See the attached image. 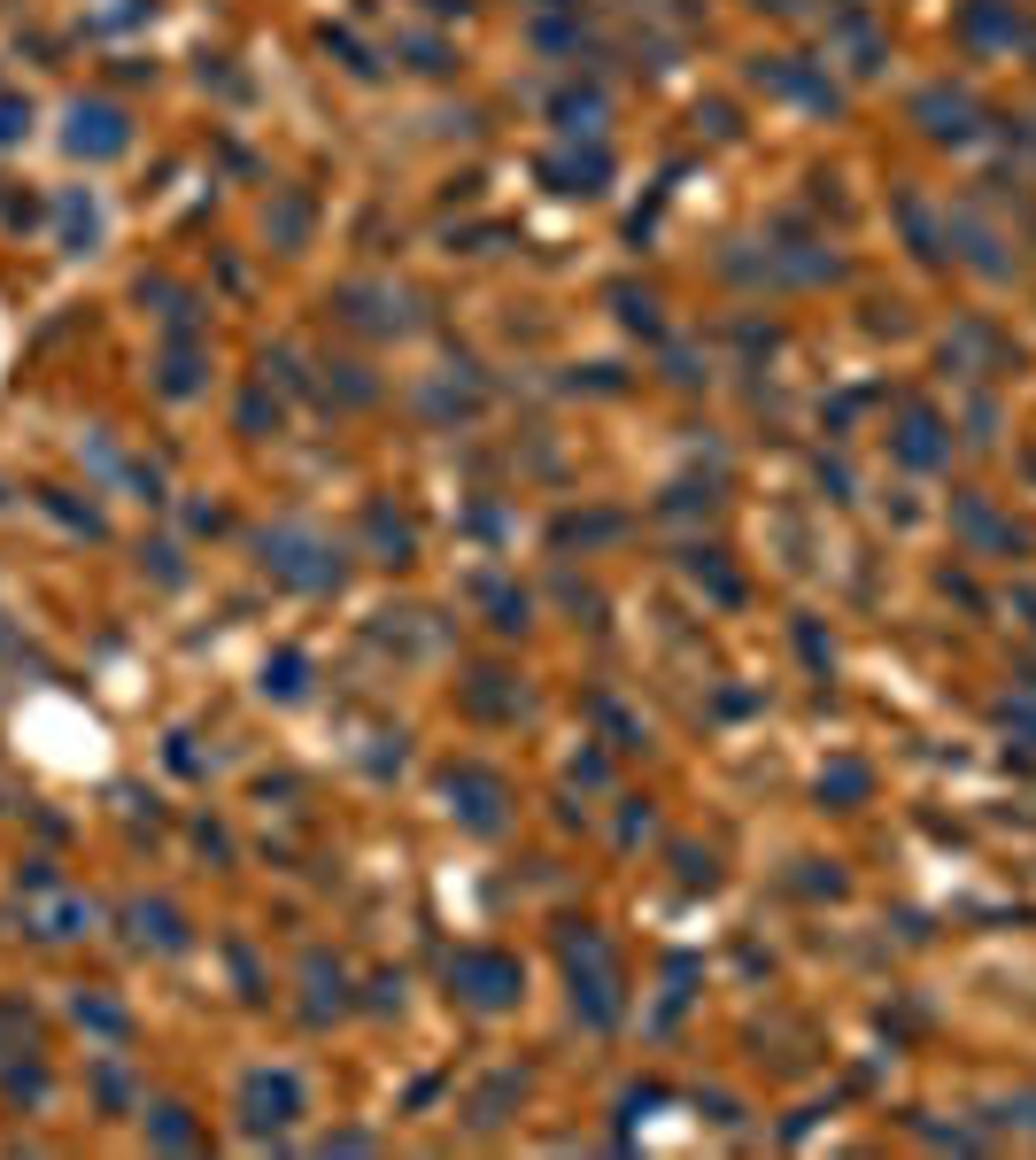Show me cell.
<instances>
[{
    "label": "cell",
    "mask_w": 1036,
    "mask_h": 1160,
    "mask_svg": "<svg viewBox=\"0 0 1036 1160\" xmlns=\"http://www.w3.org/2000/svg\"><path fill=\"white\" fill-rule=\"evenodd\" d=\"M70 147H93V155L125 147V124H116V109H77V132H70Z\"/></svg>",
    "instance_id": "cell-1"
}]
</instances>
